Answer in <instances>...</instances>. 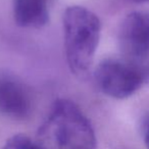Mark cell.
I'll return each mask as SVG.
<instances>
[{"label": "cell", "mask_w": 149, "mask_h": 149, "mask_svg": "<svg viewBox=\"0 0 149 149\" xmlns=\"http://www.w3.org/2000/svg\"><path fill=\"white\" fill-rule=\"evenodd\" d=\"M38 141L45 149H95L96 136L90 120L68 99L53 103L39 129Z\"/></svg>", "instance_id": "1"}, {"label": "cell", "mask_w": 149, "mask_h": 149, "mask_svg": "<svg viewBox=\"0 0 149 149\" xmlns=\"http://www.w3.org/2000/svg\"><path fill=\"white\" fill-rule=\"evenodd\" d=\"M66 61L72 72L83 77L91 68L101 35V22L90 9L72 5L62 17Z\"/></svg>", "instance_id": "2"}, {"label": "cell", "mask_w": 149, "mask_h": 149, "mask_svg": "<svg viewBox=\"0 0 149 149\" xmlns=\"http://www.w3.org/2000/svg\"><path fill=\"white\" fill-rule=\"evenodd\" d=\"M122 59L149 83V11H133L126 15L118 29Z\"/></svg>", "instance_id": "3"}, {"label": "cell", "mask_w": 149, "mask_h": 149, "mask_svg": "<svg viewBox=\"0 0 149 149\" xmlns=\"http://www.w3.org/2000/svg\"><path fill=\"white\" fill-rule=\"evenodd\" d=\"M94 81L100 92L114 99L134 95L145 84L141 74L122 58H106L94 70Z\"/></svg>", "instance_id": "4"}, {"label": "cell", "mask_w": 149, "mask_h": 149, "mask_svg": "<svg viewBox=\"0 0 149 149\" xmlns=\"http://www.w3.org/2000/svg\"><path fill=\"white\" fill-rule=\"evenodd\" d=\"M33 110L28 85L15 74L0 72V113L13 120H26Z\"/></svg>", "instance_id": "5"}, {"label": "cell", "mask_w": 149, "mask_h": 149, "mask_svg": "<svg viewBox=\"0 0 149 149\" xmlns=\"http://www.w3.org/2000/svg\"><path fill=\"white\" fill-rule=\"evenodd\" d=\"M13 10L17 26L28 29H40L49 22L47 0H13Z\"/></svg>", "instance_id": "6"}, {"label": "cell", "mask_w": 149, "mask_h": 149, "mask_svg": "<svg viewBox=\"0 0 149 149\" xmlns=\"http://www.w3.org/2000/svg\"><path fill=\"white\" fill-rule=\"evenodd\" d=\"M2 149H45L38 140L25 134H15L5 141Z\"/></svg>", "instance_id": "7"}, {"label": "cell", "mask_w": 149, "mask_h": 149, "mask_svg": "<svg viewBox=\"0 0 149 149\" xmlns=\"http://www.w3.org/2000/svg\"><path fill=\"white\" fill-rule=\"evenodd\" d=\"M143 140L146 147L149 149V116L146 118L143 126Z\"/></svg>", "instance_id": "8"}, {"label": "cell", "mask_w": 149, "mask_h": 149, "mask_svg": "<svg viewBox=\"0 0 149 149\" xmlns=\"http://www.w3.org/2000/svg\"><path fill=\"white\" fill-rule=\"evenodd\" d=\"M132 1H134V2H136V3H147V2H149V0H132Z\"/></svg>", "instance_id": "9"}]
</instances>
